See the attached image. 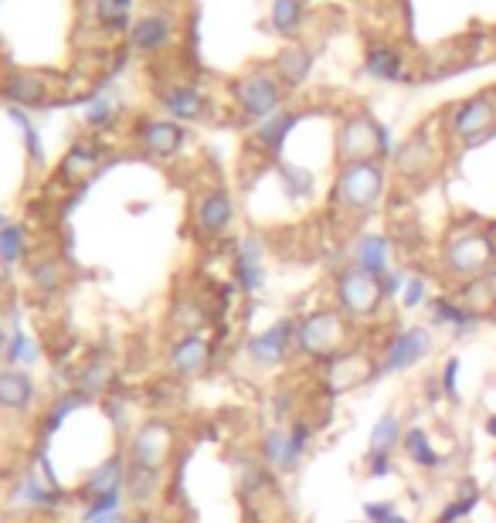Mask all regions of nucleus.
<instances>
[{
    "mask_svg": "<svg viewBox=\"0 0 496 523\" xmlns=\"http://www.w3.org/2000/svg\"><path fill=\"white\" fill-rule=\"evenodd\" d=\"M496 269V238L490 228L480 225H459L446 235V242L439 248V272L442 279L452 286L463 282L493 276Z\"/></svg>",
    "mask_w": 496,
    "mask_h": 523,
    "instance_id": "1",
    "label": "nucleus"
},
{
    "mask_svg": "<svg viewBox=\"0 0 496 523\" xmlns=\"http://www.w3.org/2000/svg\"><path fill=\"white\" fill-rule=\"evenodd\" d=\"M357 344V327L333 303L296 316V357L323 367Z\"/></svg>",
    "mask_w": 496,
    "mask_h": 523,
    "instance_id": "2",
    "label": "nucleus"
},
{
    "mask_svg": "<svg viewBox=\"0 0 496 523\" xmlns=\"http://www.w3.org/2000/svg\"><path fill=\"white\" fill-rule=\"evenodd\" d=\"M333 306H337L357 330H367V327H378L384 320L388 296H384V286L378 276L354 269V265H344V269H337V276H333Z\"/></svg>",
    "mask_w": 496,
    "mask_h": 523,
    "instance_id": "3",
    "label": "nucleus"
},
{
    "mask_svg": "<svg viewBox=\"0 0 496 523\" xmlns=\"http://www.w3.org/2000/svg\"><path fill=\"white\" fill-rule=\"evenodd\" d=\"M435 347H439V333H435L429 323H405V327L388 330L381 344H374V354H378V381L425 364V360L435 354Z\"/></svg>",
    "mask_w": 496,
    "mask_h": 523,
    "instance_id": "4",
    "label": "nucleus"
},
{
    "mask_svg": "<svg viewBox=\"0 0 496 523\" xmlns=\"http://www.w3.org/2000/svg\"><path fill=\"white\" fill-rule=\"evenodd\" d=\"M316 422L310 415H296L289 425H269L259 442V459L276 476H289L303 466L306 452L313 445Z\"/></svg>",
    "mask_w": 496,
    "mask_h": 523,
    "instance_id": "5",
    "label": "nucleus"
},
{
    "mask_svg": "<svg viewBox=\"0 0 496 523\" xmlns=\"http://www.w3.org/2000/svg\"><path fill=\"white\" fill-rule=\"evenodd\" d=\"M384 164L381 160H361V164H340L333 180V204L350 214H367L378 208L384 194Z\"/></svg>",
    "mask_w": 496,
    "mask_h": 523,
    "instance_id": "6",
    "label": "nucleus"
},
{
    "mask_svg": "<svg viewBox=\"0 0 496 523\" xmlns=\"http://www.w3.org/2000/svg\"><path fill=\"white\" fill-rule=\"evenodd\" d=\"M378 381V354L374 344H354L347 354L327 360L320 367V391L327 398H344Z\"/></svg>",
    "mask_w": 496,
    "mask_h": 523,
    "instance_id": "7",
    "label": "nucleus"
},
{
    "mask_svg": "<svg viewBox=\"0 0 496 523\" xmlns=\"http://www.w3.org/2000/svg\"><path fill=\"white\" fill-rule=\"evenodd\" d=\"M391 153V136L374 116L354 113L340 123L337 130V160L340 164H361V160H388Z\"/></svg>",
    "mask_w": 496,
    "mask_h": 523,
    "instance_id": "8",
    "label": "nucleus"
},
{
    "mask_svg": "<svg viewBox=\"0 0 496 523\" xmlns=\"http://www.w3.org/2000/svg\"><path fill=\"white\" fill-rule=\"evenodd\" d=\"M245 357L252 367H262V371H272V367H282L296 357V316H279L276 323H269L265 330L252 333L245 340Z\"/></svg>",
    "mask_w": 496,
    "mask_h": 523,
    "instance_id": "9",
    "label": "nucleus"
},
{
    "mask_svg": "<svg viewBox=\"0 0 496 523\" xmlns=\"http://www.w3.org/2000/svg\"><path fill=\"white\" fill-rule=\"evenodd\" d=\"M232 96L248 119H259L262 123V119L276 116L282 109V82L272 72L255 68V72H245L242 79H235Z\"/></svg>",
    "mask_w": 496,
    "mask_h": 523,
    "instance_id": "10",
    "label": "nucleus"
},
{
    "mask_svg": "<svg viewBox=\"0 0 496 523\" xmlns=\"http://www.w3.org/2000/svg\"><path fill=\"white\" fill-rule=\"evenodd\" d=\"M496 130V99L493 96H473L459 102L449 116V136L459 140L463 147H476V143L490 140Z\"/></svg>",
    "mask_w": 496,
    "mask_h": 523,
    "instance_id": "11",
    "label": "nucleus"
},
{
    "mask_svg": "<svg viewBox=\"0 0 496 523\" xmlns=\"http://www.w3.org/2000/svg\"><path fill=\"white\" fill-rule=\"evenodd\" d=\"M425 313H429V327H432L435 333L442 330L449 340H466V337H473V333L486 323L483 316L469 310V306H466L456 293H435L432 303L425 306Z\"/></svg>",
    "mask_w": 496,
    "mask_h": 523,
    "instance_id": "12",
    "label": "nucleus"
},
{
    "mask_svg": "<svg viewBox=\"0 0 496 523\" xmlns=\"http://www.w3.org/2000/svg\"><path fill=\"white\" fill-rule=\"evenodd\" d=\"M174 456V428L164 418H150L136 428L133 442H130V462L133 466H147L164 473L167 459Z\"/></svg>",
    "mask_w": 496,
    "mask_h": 523,
    "instance_id": "13",
    "label": "nucleus"
},
{
    "mask_svg": "<svg viewBox=\"0 0 496 523\" xmlns=\"http://www.w3.org/2000/svg\"><path fill=\"white\" fill-rule=\"evenodd\" d=\"M211 360H215V347H211V340L204 337V333H184V337L174 340V347H170V354H167L170 371L177 377H184V381H194V377L208 374Z\"/></svg>",
    "mask_w": 496,
    "mask_h": 523,
    "instance_id": "14",
    "label": "nucleus"
},
{
    "mask_svg": "<svg viewBox=\"0 0 496 523\" xmlns=\"http://www.w3.org/2000/svg\"><path fill=\"white\" fill-rule=\"evenodd\" d=\"M347 265L361 272H371V276L384 279L391 269H395V245H391L388 235H378V231H361V235L350 242V255Z\"/></svg>",
    "mask_w": 496,
    "mask_h": 523,
    "instance_id": "15",
    "label": "nucleus"
},
{
    "mask_svg": "<svg viewBox=\"0 0 496 523\" xmlns=\"http://www.w3.org/2000/svg\"><path fill=\"white\" fill-rule=\"evenodd\" d=\"M235 221V201L228 191H204L198 201H194V228H198L201 238H221Z\"/></svg>",
    "mask_w": 496,
    "mask_h": 523,
    "instance_id": "16",
    "label": "nucleus"
},
{
    "mask_svg": "<svg viewBox=\"0 0 496 523\" xmlns=\"http://www.w3.org/2000/svg\"><path fill=\"white\" fill-rule=\"evenodd\" d=\"M401 456H405L418 473H446L449 456L446 449H439L432 439V432L425 425H408L405 439H401Z\"/></svg>",
    "mask_w": 496,
    "mask_h": 523,
    "instance_id": "17",
    "label": "nucleus"
},
{
    "mask_svg": "<svg viewBox=\"0 0 496 523\" xmlns=\"http://www.w3.org/2000/svg\"><path fill=\"white\" fill-rule=\"evenodd\" d=\"M235 286L245 296H255L265 286V252L259 238H242L235 248Z\"/></svg>",
    "mask_w": 496,
    "mask_h": 523,
    "instance_id": "18",
    "label": "nucleus"
},
{
    "mask_svg": "<svg viewBox=\"0 0 496 523\" xmlns=\"http://www.w3.org/2000/svg\"><path fill=\"white\" fill-rule=\"evenodd\" d=\"M391 160H395L398 177H405V180H422V177H429L432 167H435V147H432L429 136L418 133V136H412V140L401 143Z\"/></svg>",
    "mask_w": 496,
    "mask_h": 523,
    "instance_id": "19",
    "label": "nucleus"
},
{
    "mask_svg": "<svg viewBox=\"0 0 496 523\" xmlns=\"http://www.w3.org/2000/svg\"><path fill=\"white\" fill-rule=\"evenodd\" d=\"M38 405V384L31 381V374L24 371H0V411H11V415H28Z\"/></svg>",
    "mask_w": 496,
    "mask_h": 523,
    "instance_id": "20",
    "label": "nucleus"
},
{
    "mask_svg": "<svg viewBox=\"0 0 496 523\" xmlns=\"http://www.w3.org/2000/svg\"><path fill=\"white\" fill-rule=\"evenodd\" d=\"M184 140L187 133L177 123H170V119H147V123H140V143L153 157H174V153H181Z\"/></svg>",
    "mask_w": 496,
    "mask_h": 523,
    "instance_id": "21",
    "label": "nucleus"
},
{
    "mask_svg": "<svg viewBox=\"0 0 496 523\" xmlns=\"http://www.w3.org/2000/svg\"><path fill=\"white\" fill-rule=\"evenodd\" d=\"M483 503V490L473 476H459L456 479V493L449 503H442V510L435 513L432 523H463L466 517H473L476 507Z\"/></svg>",
    "mask_w": 496,
    "mask_h": 523,
    "instance_id": "22",
    "label": "nucleus"
},
{
    "mask_svg": "<svg viewBox=\"0 0 496 523\" xmlns=\"http://www.w3.org/2000/svg\"><path fill=\"white\" fill-rule=\"evenodd\" d=\"M405 422L395 408L384 411V415L374 422L371 435H367V452H388V456H398L401 452V439H405Z\"/></svg>",
    "mask_w": 496,
    "mask_h": 523,
    "instance_id": "23",
    "label": "nucleus"
},
{
    "mask_svg": "<svg viewBox=\"0 0 496 523\" xmlns=\"http://www.w3.org/2000/svg\"><path fill=\"white\" fill-rule=\"evenodd\" d=\"M160 102H164L170 116L184 119V123H194V119L208 113V102H204L201 92L191 89V85H174V89H167L164 96H160Z\"/></svg>",
    "mask_w": 496,
    "mask_h": 523,
    "instance_id": "24",
    "label": "nucleus"
},
{
    "mask_svg": "<svg viewBox=\"0 0 496 523\" xmlns=\"http://www.w3.org/2000/svg\"><path fill=\"white\" fill-rule=\"evenodd\" d=\"M170 17L164 14H147V17H140V21L133 24V31H130V45L133 48H140V51H160L170 41Z\"/></svg>",
    "mask_w": 496,
    "mask_h": 523,
    "instance_id": "25",
    "label": "nucleus"
},
{
    "mask_svg": "<svg viewBox=\"0 0 496 523\" xmlns=\"http://www.w3.org/2000/svg\"><path fill=\"white\" fill-rule=\"evenodd\" d=\"M452 293L463 299V303H466L473 313H480L483 320H490V313L496 310V279H493V276L463 282V286H456Z\"/></svg>",
    "mask_w": 496,
    "mask_h": 523,
    "instance_id": "26",
    "label": "nucleus"
},
{
    "mask_svg": "<svg viewBox=\"0 0 496 523\" xmlns=\"http://www.w3.org/2000/svg\"><path fill=\"white\" fill-rule=\"evenodd\" d=\"M296 123H299L296 113H289V109H279L276 116H269V119H262V123H259V130H255V143H259V147H265V150H272V153H279L282 143H286V136L293 133Z\"/></svg>",
    "mask_w": 496,
    "mask_h": 523,
    "instance_id": "27",
    "label": "nucleus"
},
{
    "mask_svg": "<svg viewBox=\"0 0 496 523\" xmlns=\"http://www.w3.org/2000/svg\"><path fill=\"white\" fill-rule=\"evenodd\" d=\"M126 490H130L133 503L150 507V503L157 500V490H160V469L133 466V462H130V473H126Z\"/></svg>",
    "mask_w": 496,
    "mask_h": 523,
    "instance_id": "28",
    "label": "nucleus"
},
{
    "mask_svg": "<svg viewBox=\"0 0 496 523\" xmlns=\"http://www.w3.org/2000/svg\"><path fill=\"white\" fill-rule=\"evenodd\" d=\"M432 303V279L425 272H408V282L398 296V310L401 313H418Z\"/></svg>",
    "mask_w": 496,
    "mask_h": 523,
    "instance_id": "29",
    "label": "nucleus"
},
{
    "mask_svg": "<svg viewBox=\"0 0 496 523\" xmlns=\"http://www.w3.org/2000/svg\"><path fill=\"white\" fill-rule=\"evenodd\" d=\"M401 55L395 48H384V45H374L367 51V72L381 82H398L401 79Z\"/></svg>",
    "mask_w": 496,
    "mask_h": 523,
    "instance_id": "30",
    "label": "nucleus"
},
{
    "mask_svg": "<svg viewBox=\"0 0 496 523\" xmlns=\"http://www.w3.org/2000/svg\"><path fill=\"white\" fill-rule=\"evenodd\" d=\"M310 75V55L303 48H286L276 58V79L282 85H299Z\"/></svg>",
    "mask_w": 496,
    "mask_h": 523,
    "instance_id": "31",
    "label": "nucleus"
},
{
    "mask_svg": "<svg viewBox=\"0 0 496 523\" xmlns=\"http://www.w3.org/2000/svg\"><path fill=\"white\" fill-rule=\"evenodd\" d=\"M126 483V476H123V459L119 456H113V459H106L102 466L96 469V473L89 476V490L96 493V496H102V493H119V486Z\"/></svg>",
    "mask_w": 496,
    "mask_h": 523,
    "instance_id": "32",
    "label": "nucleus"
},
{
    "mask_svg": "<svg viewBox=\"0 0 496 523\" xmlns=\"http://www.w3.org/2000/svg\"><path fill=\"white\" fill-rule=\"evenodd\" d=\"M4 92H7V99L21 102V106H38V102H45V82L34 79V75H14V79H7Z\"/></svg>",
    "mask_w": 496,
    "mask_h": 523,
    "instance_id": "33",
    "label": "nucleus"
},
{
    "mask_svg": "<svg viewBox=\"0 0 496 523\" xmlns=\"http://www.w3.org/2000/svg\"><path fill=\"white\" fill-rule=\"evenodd\" d=\"M303 21V0H276L272 4V28L279 34H293Z\"/></svg>",
    "mask_w": 496,
    "mask_h": 523,
    "instance_id": "34",
    "label": "nucleus"
},
{
    "mask_svg": "<svg viewBox=\"0 0 496 523\" xmlns=\"http://www.w3.org/2000/svg\"><path fill=\"white\" fill-rule=\"evenodd\" d=\"M435 381H439V394L449 401V405H459V357L449 354L442 360L439 374H435Z\"/></svg>",
    "mask_w": 496,
    "mask_h": 523,
    "instance_id": "35",
    "label": "nucleus"
},
{
    "mask_svg": "<svg viewBox=\"0 0 496 523\" xmlns=\"http://www.w3.org/2000/svg\"><path fill=\"white\" fill-rule=\"evenodd\" d=\"M361 469H364V479H388L398 473V456H388V452H364Z\"/></svg>",
    "mask_w": 496,
    "mask_h": 523,
    "instance_id": "36",
    "label": "nucleus"
},
{
    "mask_svg": "<svg viewBox=\"0 0 496 523\" xmlns=\"http://www.w3.org/2000/svg\"><path fill=\"white\" fill-rule=\"evenodd\" d=\"M24 255V228L17 225H4L0 228V259L7 265L17 262Z\"/></svg>",
    "mask_w": 496,
    "mask_h": 523,
    "instance_id": "37",
    "label": "nucleus"
},
{
    "mask_svg": "<svg viewBox=\"0 0 496 523\" xmlns=\"http://www.w3.org/2000/svg\"><path fill=\"white\" fill-rule=\"evenodd\" d=\"M133 0H99V21L106 28H123L126 17H130Z\"/></svg>",
    "mask_w": 496,
    "mask_h": 523,
    "instance_id": "38",
    "label": "nucleus"
},
{
    "mask_svg": "<svg viewBox=\"0 0 496 523\" xmlns=\"http://www.w3.org/2000/svg\"><path fill=\"white\" fill-rule=\"evenodd\" d=\"M34 286H38L41 293H55V289L62 286V272H58V265L41 262L38 269H34Z\"/></svg>",
    "mask_w": 496,
    "mask_h": 523,
    "instance_id": "39",
    "label": "nucleus"
},
{
    "mask_svg": "<svg viewBox=\"0 0 496 523\" xmlns=\"http://www.w3.org/2000/svg\"><path fill=\"white\" fill-rule=\"evenodd\" d=\"M408 272H412V269H405V265H395V269H391L388 276L381 279L384 296H388V306H391V303H398L401 289H405V282H408Z\"/></svg>",
    "mask_w": 496,
    "mask_h": 523,
    "instance_id": "40",
    "label": "nucleus"
},
{
    "mask_svg": "<svg viewBox=\"0 0 496 523\" xmlns=\"http://www.w3.org/2000/svg\"><path fill=\"white\" fill-rule=\"evenodd\" d=\"M282 174H286V187L296 197H310V187H313L310 174H303V170H296V167H282Z\"/></svg>",
    "mask_w": 496,
    "mask_h": 523,
    "instance_id": "41",
    "label": "nucleus"
},
{
    "mask_svg": "<svg viewBox=\"0 0 496 523\" xmlns=\"http://www.w3.org/2000/svg\"><path fill=\"white\" fill-rule=\"evenodd\" d=\"M483 428H486V435H490V439L496 442V411H490V415H486ZM493 462H496V452H493Z\"/></svg>",
    "mask_w": 496,
    "mask_h": 523,
    "instance_id": "42",
    "label": "nucleus"
},
{
    "mask_svg": "<svg viewBox=\"0 0 496 523\" xmlns=\"http://www.w3.org/2000/svg\"><path fill=\"white\" fill-rule=\"evenodd\" d=\"M7 344H11V337H7L4 323H0V357H7Z\"/></svg>",
    "mask_w": 496,
    "mask_h": 523,
    "instance_id": "43",
    "label": "nucleus"
},
{
    "mask_svg": "<svg viewBox=\"0 0 496 523\" xmlns=\"http://www.w3.org/2000/svg\"><path fill=\"white\" fill-rule=\"evenodd\" d=\"M381 523H412V517H405V513L398 510V513H391V517H384Z\"/></svg>",
    "mask_w": 496,
    "mask_h": 523,
    "instance_id": "44",
    "label": "nucleus"
},
{
    "mask_svg": "<svg viewBox=\"0 0 496 523\" xmlns=\"http://www.w3.org/2000/svg\"><path fill=\"white\" fill-rule=\"evenodd\" d=\"M4 286H7V262L0 259V289H4Z\"/></svg>",
    "mask_w": 496,
    "mask_h": 523,
    "instance_id": "45",
    "label": "nucleus"
},
{
    "mask_svg": "<svg viewBox=\"0 0 496 523\" xmlns=\"http://www.w3.org/2000/svg\"><path fill=\"white\" fill-rule=\"evenodd\" d=\"M92 523H119L116 513H106V517H99V520H92Z\"/></svg>",
    "mask_w": 496,
    "mask_h": 523,
    "instance_id": "46",
    "label": "nucleus"
},
{
    "mask_svg": "<svg viewBox=\"0 0 496 523\" xmlns=\"http://www.w3.org/2000/svg\"><path fill=\"white\" fill-rule=\"evenodd\" d=\"M486 323H490V327H493V330H496V310H493V313H490V320H486Z\"/></svg>",
    "mask_w": 496,
    "mask_h": 523,
    "instance_id": "47",
    "label": "nucleus"
},
{
    "mask_svg": "<svg viewBox=\"0 0 496 523\" xmlns=\"http://www.w3.org/2000/svg\"><path fill=\"white\" fill-rule=\"evenodd\" d=\"M130 523H150V520H130Z\"/></svg>",
    "mask_w": 496,
    "mask_h": 523,
    "instance_id": "48",
    "label": "nucleus"
},
{
    "mask_svg": "<svg viewBox=\"0 0 496 523\" xmlns=\"http://www.w3.org/2000/svg\"><path fill=\"white\" fill-rule=\"evenodd\" d=\"M0 228H4V218H0Z\"/></svg>",
    "mask_w": 496,
    "mask_h": 523,
    "instance_id": "49",
    "label": "nucleus"
}]
</instances>
